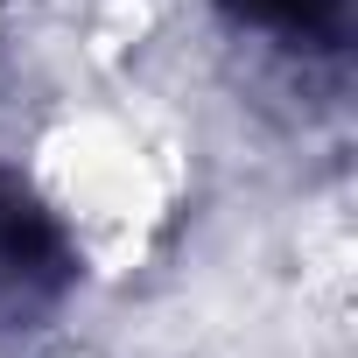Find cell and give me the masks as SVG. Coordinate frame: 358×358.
I'll return each instance as SVG.
<instances>
[{
  "mask_svg": "<svg viewBox=\"0 0 358 358\" xmlns=\"http://www.w3.org/2000/svg\"><path fill=\"white\" fill-rule=\"evenodd\" d=\"M71 281H78V260H71L64 225L36 204L29 183L0 176V309L29 316V309L57 302Z\"/></svg>",
  "mask_w": 358,
  "mask_h": 358,
  "instance_id": "6da1fadb",
  "label": "cell"
},
{
  "mask_svg": "<svg viewBox=\"0 0 358 358\" xmlns=\"http://www.w3.org/2000/svg\"><path fill=\"white\" fill-rule=\"evenodd\" d=\"M218 8L246 29H267V36H288V43H316V50H337L344 43V15L351 0H218Z\"/></svg>",
  "mask_w": 358,
  "mask_h": 358,
  "instance_id": "7a4b0ae2",
  "label": "cell"
}]
</instances>
